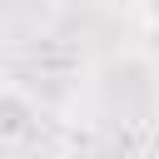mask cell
Wrapping results in <instances>:
<instances>
[{
    "instance_id": "cell-1",
    "label": "cell",
    "mask_w": 159,
    "mask_h": 159,
    "mask_svg": "<svg viewBox=\"0 0 159 159\" xmlns=\"http://www.w3.org/2000/svg\"><path fill=\"white\" fill-rule=\"evenodd\" d=\"M40 124V109L30 99V89L20 84H0V144H25Z\"/></svg>"
},
{
    "instance_id": "cell-2",
    "label": "cell",
    "mask_w": 159,
    "mask_h": 159,
    "mask_svg": "<svg viewBox=\"0 0 159 159\" xmlns=\"http://www.w3.org/2000/svg\"><path fill=\"white\" fill-rule=\"evenodd\" d=\"M144 50H149V60L159 65V25H144Z\"/></svg>"
},
{
    "instance_id": "cell-3",
    "label": "cell",
    "mask_w": 159,
    "mask_h": 159,
    "mask_svg": "<svg viewBox=\"0 0 159 159\" xmlns=\"http://www.w3.org/2000/svg\"><path fill=\"white\" fill-rule=\"evenodd\" d=\"M139 5V15H144V25H159V0H134Z\"/></svg>"
}]
</instances>
